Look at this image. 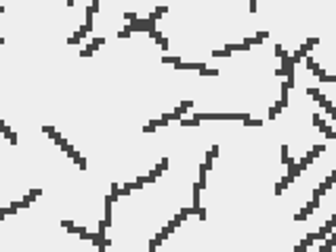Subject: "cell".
Returning <instances> with one entry per match:
<instances>
[{
	"instance_id": "6da1fadb",
	"label": "cell",
	"mask_w": 336,
	"mask_h": 252,
	"mask_svg": "<svg viewBox=\"0 0 336 252\" xmlns=\"http://www.w3.org/2000/svg\"><path fill=\"white\" fill-rule=\"evenodd\" d=\"M323 149H326V145H323V143H322V145H313V149H311V155H313V158H317V155L322 154Z\"/></svg>"
},
{
	"instance_id": "7a4b0ae2",
	"label": "cell",
	"mask_w": 336,
	"mask_h": 252,
	"mask_svg": "<svg viewBox=\"0 0 336 252\" xmlns=\"http://www.w3.org/2000/svg\"><path fill=\"white\" fill-rule=\"evenodd\" d=\"M212 57H229V50H214Z\"/></svg>"
},
{
	"instance_id": "3957f363",
	"label": "cell",
	"mask_w": 336,
	"mask_h": 252,
	"mask_svg": "<svg viewBox=\"0 0 336 252\" xmlns=\"http://www.w3.org/2000/svg\"><path fill=\"white\" fill-rule=\"evenodd\" d=\"M305 59H307V67H309V70H313V65H315V59H313V57H309V55L305 57Z\"/></svg>"
},
{
	"instance_id": "277c9868",
	"label": "cell",
	"mask_w": 336,
	"mask_h": 252,
	"mask_svg": "<svg viewBox=\"0 0 336 252\" xmlns=\"http://www.w3.org/2000/svg\"><path fill=\"white\" fill-rule=\"evenodd\" d=\"M281 53H284V46H281L280 42H277V44H275V55H277V57H281Z\"/></svg>"
},
{
	"instance_id": "5b68a950",
	"label": "cell",
	"mask_w": 336,
	"mask_h": 252,
	"mask_svg": "<svg viewBox=\"0 0 336 252\" xmlns=\"http://www.w3.org/2000/svg\"><path fill=\"white\" fill-rule=\"evenodd\" d=\"M124 19H128V21H134V19H137V13H124Z\"/></svg>"
},
{
	"instance_id": "8992f818",
	"label": "cell",
	"mask_w": 336,
	"mask_h": 252,
	"mask_svg": "<svg viewBox=\"0 0 336 252\" xmlns=\"http://www.w3.org/2000/svg\"><path fill=\"white\" fill-rule=\"evenodd\" d=\"M91 11H92V13H97V11H99V0H92V4H91Z\"/></svg>"
},
{
	"instance_id": "52a82bcc",
	"label": "cell",
	"mask_w": 336,
	"mask_h": 252,
	"mask_svg": "<svg viewBox=\"0 0 336 252\" xmlns=\"http://www.w3.org/2000/svg\"><path fill=\"white\" fill-rule=\"evenodd\" d=\"M250 2V11L252 13H256V0H248Z\"/></svg>"
},
{
	"instance_id": "ba28073f",
	"label": "cell",
	"mask_w": 336,
	"mask_h": 252,
	"mask_svg": "<svg viewBox=\"0 0 336 252\" xmlns=\"http://www.w3.org/2000/svg\"><path fill=\"white\" fill-rule=\"evenodd\" d=\"M67 7H74V0H67Z\"/></svg>"
},
{
	"instance_id": "9c48e42d",
	"label": "cell",
	"mask_w": 336,
	"mask_h": 252,
	"mask_svg": "<svg viewBox=\"0 0 336 252\" xmlns=\"http://www.w3.org/2000/svg\"><path fill=\"white\" fill-rule=\"evenodd\" d=\"M0 13H4V8H2V7H0Z\"/></svg>"
}]
</instances>
